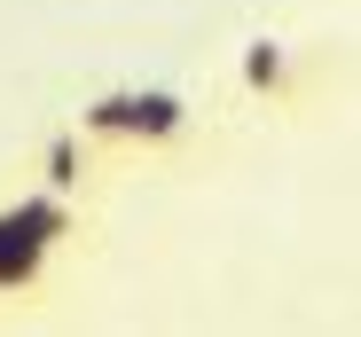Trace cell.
I'll return each mask as SVG.
<instances>
[{
    "instance_id": "cell-2",
    "label": "cell",
    "mask_w": 361,
    "mask_h": 337,
    "mask_svg": "<svg viewBox=\"0 0 361 337\" xmlns=\"http://www.w3.org/2000/svg\"><path fill=\"white\" fill-rule=\"evenodd\" d=\"M47 236H32L16 212H0V298H24V291H39L47 283Z\"/></svg>"
},
{
    "instance_id": "cell-1",
    "label": "cell",
    "mask_w": 361,
    "mask_h": 337,
    "mask_svg": "<svg viewBox=\"0 0 361 337\" xmlns=\"http://www.w3.org/2000/svg\"><path fill=\"white\" fill-rule=\"evenodd\" d=\"M79 126L94 141H134V149H165L189 134V102L165 94V87H118V94H94L79 110Z\"/></svg>"
},
{
    "instance_id": "cell-4",
    "label": "cell",
    "mask_w": 361,
    "mask_h": 337,
    "mask_svg": "<svg viewBox=\"0 0 361 337\" xmlns=\"http://www.w3.org/2000/svg\"><path fill=\"white\" fill-rule=\"evenodd\" d=\"M79 165H87L79 157V134H55L47 141V189H79Z\"/></svg>"
},
{
    "instance_id": "cell-3",
    "label": "cell",
    "mask_w": 361,
    "mask_h": 337,
    "mask_svg": "<svg viewBox=\"0 0 361 337\" xmlns=\"http://www.w3.org/2000/svg\"><path fill=\"white\" fill-rule=\"evenodd\" d=\"M244 87L267 102H290V47L283 39H252L244 47Z\"/></svg>"
}]
</instances>
